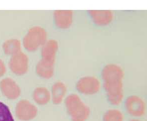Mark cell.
I'll return each instance as SVG.
<instances>
[{"mask_svg": "<svg viewBox=\"0 0 147 121\" xmlns=\"http://www.w3.org/2000/svg\"><path fill=\"white\" fill-rule=\"evenodd\" d=\"M124 76L122 68L117 64H109L102 69L101 76L103 88L108 100L114 106L120 104L124 98Z\"/></svg>", "mask_w": 147, "mask_h": 121, "instance_id": "6da1fadb", "label": "cell"}, {"mask_svg": "<svg viewBox=\"0 0 147 121\" xmlns=\"http://www.w3.org/2000/svg\"><path fill=\"white\" fill-rule=\"evenodd\" d=\"M65 105L72 121H86L90 115V108L76 94L67 96Z\"/></svg>", "mask_w": 147, "mask_h": 121, "instance_id": "7a4b0ae2", "label": "cell"}, {"mask_svg": "<svg viewBox=\"0 0 147 121\" xmlns=\"http://www.w3.org/2000/svg\"><path fill=\"white\" fill-rule=\"evenodd\" d=\"M47 40V32L40 26L30 28L23 38V44L26 50L34 52L42 47Z\"/></svg>", "mask_w": 147, "mask_h": 121, "instance_id": "3957f363", "label": "cell"}, {"mask_svg": "<svg viewBox=\"0 0 147 121\" xmlns=\"http://www.w3.org/2000/svg\"><path fill=\"white\" fill-rule=\"evenodd\" d=\"M76 88L79 93L83 95H94L100 91L101 84L96 77L84 76L78 80Z\"/></svg>", "mask_w": 147, "mask_h": 121, "instance_id": "277c9868", "label": "cell"}, {"mask_svg": "<svg viewBox=\"0 0 147 121\" xmlns=\"http://www.w3.org/2000/svg\"><path fill=\"white\" fill-rule=\"evenodd\" d=\"M29 60L26 54L19 52L11 56L9 63V69L13 73L17 76L25 75L28 69Z\"/></svg>", "mask_w": 147, "mask_h": 121, "instance_id": "5b68a950", "label": "cell"}, {"mask_svg": "<svg viewBox=\"0 0 147 121\" xmlns=\"http://www.w3.org/2000/svg\"><path fill=\"white\" fill-rule=\"evenodd\" d=\"M125 107L127 112L135 117H140L144 115L146 110L144 101L136 95H131L127 98L125 102Z\"/></svg>", "mask_w": 147, "mask_h": 121, "instance_id": "8992f818", "label": "cell"}, {"mask_svg": "<svg viewBox=\"0 0 147 121\" xmlns=\"http://www.w3.org/2000/svg\"><path fill=\"white\" fill-rule=\"evenodd\" d=\"M16 114L19 120L30 121L34 119L38 114V108L26 100H22L16 107Z\"/></svg>", "mask_w": 147, "mask_h": 121, "instance_id": "52a82bcc", "label": "cell"}, {"mask_svg": "<svg viewBox=\"0 0 147 121\" xmlns=\"http://www.w3.org/2000/svg\"><path fill=\"white\" fill-rule=\"evenodd\" d=\"M0 89L3 95L9 99L15 100L21 95L20 88L15 81L11 78L2 80L0 82Z\"/></svg>", "mask_w": 147, "mask_h": 121, "instance_id": "ba28073f", "label": "cell"}, {"mask_svg": "<svg viewBox=\"0 0 147 121\" xmlns=\"http://www.w3.org/2000/svg\"><path fill=\"white\" fill-rule=\"evenodd\" d=\"M53 17L56 26L66 29L70 27L73 23L74 12L72 11H55Z\"/></svg>", "mask_w": 147, "mask_h": 121, "instance_id": "9c48e42d", "label": "cell"}, {"mask_svg": "<svg viewBox=\"0 0 147 121\" xmlns=\"http://www.w3.org/2000/svg\"><path fill=\"white\" fill-rule=\"evenodd\" d=\"M88 13L93 23L98 26L107 25L114 18V13L111 11L91 10L89 11Z\"/></svg>", "mask_w": 147, "mask_h": 121, "instance_id": "30bf717a", "label": "cell"}, {"mask_svg": "<svg viewBox=\"0 0 147 121\" xmlns=\"http://www.w3.org/2000/svg\"><path fill=\"white\" fill-rule=\"evenodd\" d=\"M59 50V44L55 39L47 41L42 47L41 51L42 59L55 63L57 53Z\"/></svg>", "mask_w": 147, "mask_h": 121, "instance_id": "8fae6325", "label": "cell"}, {"mask_svg": "<svg viewBox=\"0 0 147 121\" xmlns=\"http://www.w3.org/2000/svg\"><path fill=\"white\" fill-rule=\"evenodd\" d=\"M55 62L42 59L36 66V73L38 76L45 79H50L54 75Z\"/></svg>", "mask_w": 147, "mask_h": 121, "instance_id": "7c38bea8", "label": "cell"}, {"mask_svg": "<svg viewBox=\"0 0 147 121\" xmlns=\"http://www.w3.org/2000/svg\"><path fill=\"white\" fill-rule=\"evenodd\" d=\"M67 88L62 82H57L51 88V98L54 104L59 105L62 103L66 95Z\"/></svg>", "mask_w": 147, "mask_h": 121, "instance_id": "4fadbf2b", "label": "cell"}, {"mask_svg": "<svg viewBox=\"0 0 147 121\" xmlns=\"http://www.w3.org/2000/svg\"><path fill=\"white\" fill-rule=\"evenodd\" d=\"M33 98L38 104L45 105L49 102L51 95L49 90L45 87H38L33 92Z\"/></svg>", "mask_w": 147, "mask_h": 121, "instance_id": "5bb4252c", "label": "cell"}, {"mask_svg": "<svg viewBox=\"0 0 147 121\" xmlns=\"http://www.w3.org/2000/svg\"><path fill=\"white\" fill-rule=\"evenodd\" d=\"M2 47L6 55L13 56L21 51V43L18 39H9L4 42Z\"/></svg>", "mask_w": 147, "mask_h": 121, "instance_id": "9a60e30c", "label": "cell"}, {"mask_svg": "<svg viewBox=\"0 0 147 121\" xmlns=\"http://www.w3.org/2000/svg\"><path fill=\"white\" fill-rule=\"evenodd\" d=\"M103 121H124V116L118 109H111L104 114Z\"/></svg>", "mask_w": 147, "mask_h": 121, "instance_id": "2e32d148", "label": "cell"}, {"mask_svg": "<svg viewBox=\"0 0 147 121\" xmlns=\"http://www.w3.org/2000/svg\"><path fill=\"white\" fill-rule=\"evenodd\" d=\"M0 121H14L9 108L0 101Z\"/></svg>", "mask_w": 147, "mask_h": 121, "instance_id": "e0dca14e", "label": "cell"}, {"mask_svg": "<svg viewBox=\"0 0 147 121\" xmlns=\"http://www.w3.org/2000/svg\"><path fill=\"white\" fill-rule=\"evenodd\" d=\"M6 68L5 64L1 59H0V77L3 76L6 73Z\"/></svg>", "mask_w": 147, "mask_h": 121, "instance_id": "ac0fdd59", "label": "cell"}, {"mask_svg": "<svg viewBox=\"0 0 147 121\" xmlns=\"http://www.w3.org/2000/svg\"><path fill=\"white\" fill-rule=\"evenodd\" d=\"M129 121H141V120H138V119H132L131 120H130Z\"/></svg>", "mask_w": 147, "mask_h": 121, "instance_id": "d6986e66", "label": "cell"}]
</instances>
